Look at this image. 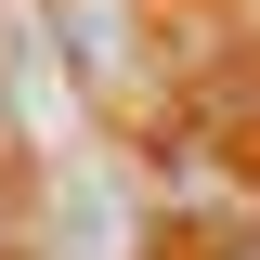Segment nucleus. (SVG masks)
<instances>
[{"label":"nucleus","mask_w":260,"mask_h":260,"mask_svg":"<svg viewBox=\"0 0 260 260\" xmlns=\"http://www.w3.org/2000/svg\"><path fill=\"white\" fill-rule=\"evenodd\" d=\"M130 247H143V195H130V169L104 156V143H78V156L39 169L26 260H130Z\"/></svg>","instance_id":"1"},{"label":"nucleus","mask_w":260,"mask_h":260,"mask_svg":"<svg viewBox=\"0 0 260 260\" xmlns=\"http://www.w3.org/2000/svg\"><path fill=\"white\" fill-rule=\"evenodd\" d=\"M52 26H65V52H78V78H91V104L130 78V0H52Z\"/></svg>","instance_id":"2"},{"label":"nucleus","mask_w":260,"mask_h":260,"mask_svg":"<svg viewBox=\"0 0 260 260\" xmlns=\"http://www.w3.org/2000/svg\"><path fill=\"white\" fill-rule=\"evenodd\" d=\"M26 221H39V208H26V182H13V169H0V260L26 247Z\"/></svg>","instance_id":"3"},{"label":"nucleus","mask_w":260,"mask_h":260,"mask_svg":"<svg viewBox=\"0 0 260 260\" xmlns=\"http://www.w3.org/2000/svg\"><path fill=\"white\" fill-rule=\"evenodd\" d=\"M208 260H260V234H221V247H208Z\"/></svg>","instance_id":"4"}]
</instances>
